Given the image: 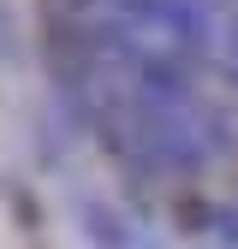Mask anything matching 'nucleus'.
<instances>
[{
	"label": "nucleus",
	"mask_w": 238,
	"mask_h": 249,
	"mask_svg": "<svg viewBox=\"0 0 238 249\" xmlns=\"http://www.w3.org/2000/svg\"><path fill=\"white\" fill-rule=\"evenodd\" d=\"M83 231H89L96 249H125V243H131L125 220H119L113 208H101V202H83Z\"/></svg>",
	"instance_id": "obj_1"
},
{
	"label": "nucleus",
	"mask_w": 238,
	"mask_h": 249,
	"mask_svg": "<svg viewBox=\"0 0 238 249\" xmlns=\"http://www.w3.org/2000/svg\"><path fill=\"white\" fill-rule=\"evenodd\" d=\"M173 220H178L185 237H202L208 226H215V208H208L202 196H178V202H173Z\"/></svg>",
	"instance_id": "obj_2"
},
{
	"label": "nucleus",
	"mask_w": 238,
	"mask_h": 249,
	"mask_svg": "<svg viewBox=\"0 0 238 249\" xmlns=\"http://www.w3.org/2000/svg\"><path fill=\"white\" fill-rule=\"evenodd\" d=\"M226 71H232V83H238V30H232V42H226Z\"/></svg>",
	"instance_id": "obj_3"
}]
</instances>
